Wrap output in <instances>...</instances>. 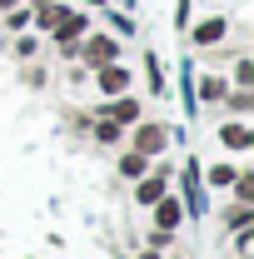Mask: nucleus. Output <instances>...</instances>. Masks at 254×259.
I'll return each instance as SVG.
<instances>
[{"label":"nucleus","instance_id":"nucleus-1","mask_svg":"<svg viewBox=\"0 0 254 259\" xmlns=\"http://www.w3.org/2000/svg\"><path fill=\"white\" fill-rule=\"evenodd\" d=\"M170 135H175V130L159 125V120H135V125L125 130V145H130V150H140L145 160H155V155L170 150Z\"/></svg>","mask_w":254,"mask_h":259},{"label":"nucleus","instance_id":"nucleus-2","mask_svg":"<svg viewBox=\"0 0 254 259\" xmlns=\"http://www.w3.org/2000/svg\"><path fill=\"white\" fill-rule=\"evenodd\" d=\"M120 60V40L105 30H90L85 40H80V50H75V65H85V70H100V65Z\"/></svg>","mask_w":254,"mask_h":259},{"label":"nucleus","instance_id":"nucleus-3","mask_svg":"<svg viewBox=\"0 0 254 259\" xmlns=\"http://www.w3.org/2000/svg\"><path fill=\"white\" fill-rule=\"evenodd\" d=\"M95 75V95H130L135 90V70L130 65H120V60H110V65H100V70H90Z\"/></svg>","mask_w":254,"mask_h":259},{"label":"nucleus","instance_id":"nucleus-4","mask_svg":"<svg viewBox=\"0 0 254 259\" xmlns=\"http://www.w3.org/2000/svg\"><path fill=\"white\" fill-rule=\"evenodd\" d=\"M90 120H115V125L130 130L135 120H145V105H140V95H135V90H130V95H110L95 115H90Z\"/></svg>","mask_w":254,"mask_h":259},{"label":"nucleus","instance_id":"nucleus-5","mask_svg":"<svg viewBox=\"0 0 254 259\" xmlns=\"http://www.w3.org/2000/svg\"><path fill=\"white\" fill-rule=\"evenodd\" d=\"M224 40H229V20H224V15H199L190 25V45L194 50H220Z\"/></svg>","mask_w":254,"mask_h":259},{"label":"nucleus","instance_id":"nucleus-6","mask_svg":"<svg viewBox=\"0 0 254 259\" xmlns=\"http://www.w3.org/2000/svg\"><path fill=\"white\" fill-rule=\"evenodd\" d=\"M90 30H95V20H90L85 10H70V15H65V20H60L50 35H45V40H50V45H80Z\"/></svg>","mask_w":254,"mask_h":259},{"label":"nucleus","instance_id":"nucleus-7","mask_svg":"<svg viewBox=\"0 0 254 259\" xmlns=\"http://www.w3.org/2000/svg\"><path fill=\"white\" fill-rule=\"evenodd\" d=\"M170 175H175L170 164H155V169H145V175L135 180V199H140V204H155L159 194H170Z\"/></svg>","mask_w":254,"mask_h":259},{"label":"nucleus","instance_id":"nucleus-8","mask_svg":"<svg viewBox=\"0 0 254 259\" xmlns=\"http://www.w3.org/2000/svg\"><path fill=\"white\" fill-rule=\"evenodd\" d=\"M215 135H220V145H224V150H234V155L254 150V125H249V120H224Z\"/></svg>","mask_w":254,"mask_h":259},{"label":"nucleus","instance_id":"nucleus-9","mask_svg":"<svg viewBox=\"0 0 254 259\" xmlns=\"http://www.w3.org/2000/svg\"><path fill=\"white\" fill-rule=\"evenodd\" d=\"M150 209H155V229H164V234H175V229L185 225V204H180V194H159Z\"/></svg>","mask_w":254,"mask_h":259},{"label":"nucleus","instance_id":"nucleus-10","mask_svg":"<svg viewBox=\"0 0 254 259\" xmlns=\"http://www.w3.org/2000/svg\"><path fill=\"white\" fill-rule=\"evenodd\" d=\"M194 90H199V105L220 110V100L229 95V80H224V75H199V80H194Z\"/></svg>","mask_w":254,"mask_h":259},{"label":"nucleus","instance_id":"nucleus-11","mask_svg":"<svg viewBox=\"0 0 254 259\" xmlns=\"http://www.w3.org/2000/svg\"><path fill=\"white\" fill-rule=\"evenodd\" d=\"M90 135H95V145H105V150H120L125 145V125H115V120H90Z\"/></svg>","mask_w":254,"mask_h":259},{"label":"nucleus","instance_id":"nucleus-12","mask_svg":"<svg viewBox=\"0 0 254 259\" xmlns=\"http://www.w3.org/2000/svg\"><path fill=\"white\" fill-rule=\"evenodd\" d=\"M115 169H120V180H130V185H135V180L150 169V160H145L140 150H130V145H125V150H120V160H115Z\"/></svg>","mask_w":254,"mask_h":259},{"label":"nucleus","instance_id":"nucleus-13","mask_svg":"<svg viewBox=\"0 0 254 259\" xmlns=\"http://www.w3.org/2000/svg\"><path fill=\"white\" fill-rule=\"evenodd\" d=\"M229 60H234V75H229V85H239V90H254V55H249V50H234Z\"/></svg>","mask_w":254,"mask_h":259},{"label":"nucleus","instance_id":"nucleus-14","mask_svg":"<svg viewBox=\"0 0 254 259\" xmlns=\"http://www.w3.org/2000/svg\"><path fill=\"white\" fill-rule=\"evenodd\" d=\"M220 105L234 115V120H249V110H254V90H239V85H229V95H224Z\"/></svg>","mask_w":254,"mask_h":259},{"label":"nucleus","instance_id":"nucleus-15","mask_svg":"<svg viewBox=\"0 0 254 259\" xmlns=\"http://www.w3.org/2000/svg\"><path fill=\"white\" fill-rule=\"evenodd\" d=\"M234 175H239V164L215 160L209 169H204V185H209V190H229V185H234Z\"/></svg>","mask_w":254,"mask_h":259},{"label":"nucleus","instance_id":"nucleus-16","mask_svg":"<svg viewBox=\"0 0 254 259\" xmlns=\"http://www.w3.org/2000/svg\"><path fill=\"white\" fill-rule=\"evenodd\" d=\"M0 25L10 35H20V30H30V5H10L5 15H0Z\"/></svg>","mask_w":254,"mask_h":259},{"label":"nucleus","instance_id":"nucleus-17","mask_svg":"<svg viewBox=\"0 0 254 259\" xmlns=\"http://www.w3.org/2000/svg\"><path fill=\"white\" fill-rule=\"evenodd\" d=\"M229 190H234V204H254V169H239Z\"/></svg>","mask_w":254,"mask_h":259},{"label":"nucleus","instance_id":"nucleus-18","mask_svg":"<svg viewBox=\"0 0 254 259\" xmlns=\"http://www.w3.org/2000/svg\"><path fill=\"white\" fill-rule=\"evenodd\" d=\"M224 225L229 229H249L254 225V204H229V209H224Z\"/></svg>","mask_w":254,"mask_h":259},{"label":"nucleus","instance_id":"nucleus-19","mask_svg":"<svg viewBox=\"0 0 254 259\" xmlns=\"http://www.w3.org/2000/svg\"><path fill=\"white\" fill-rule=\"evenodd\" d=\"M35 55H40V40L20 30V40H15V60H35Z\"/></svg>","mask_w":254,"mask_h":259},{"label":"nucleus","instance_id":"nucleus-20","mask_svg":"<svg viewBox=\"0 0 254 259\" xmlns=\"http://www.w3.org/2000/svg\"><path fill=\"white\" fill-rule=\"evenodd\" d=\"M10 5H20V0H0V15H5V10H10Z\"/></svg>","mask_w":254,"mask_h":259},{"label":"nucleus","instance_id":"nucleus-21","mask_svg":"<svg viewBox=\"0 0 254 259\" xmlns=\"http://www.w3.org/2000/svg\"><path fill=\"white\" fill-rule=\"evenodd\" d=\"M140 259H159V254H155V249H150V254H140Z\"/></svg>","mask_w":254,"mask_h":259},{"label":"nucleus","instance_id":"nucleus-22","mask_svg":"<svg viewBox=\"0 0 254 259\" xmlns=\"http://www.w3.org/2000/svg\"><path fill=\"white\" fill-rule=\"evenodd\" d=\"M90 5H100V0H90Z\"/></svg>","mask_w":254,"mask_h":259}]
</instances>
